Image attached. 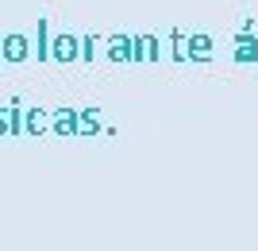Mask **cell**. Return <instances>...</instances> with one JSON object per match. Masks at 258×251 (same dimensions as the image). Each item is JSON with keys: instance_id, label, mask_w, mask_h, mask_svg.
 <instances>
[{"instance_id": "6da1fadb", "label": "cell", "mask_w": 258, "mask_h": 251, "mask_svg": "<svg viewBox=\"0 0 258 251\" xmlns=\"http://www.w3.org/2000/svg\"><path fill=\"white\" fill-rule=\"evenodd\" d=\"M231 51H235V62H239V66L258 62V35H254V27H250V23H243V27L235 31V39H231Z\"/></svg>"}, {"instance_id": "7a4b0ae2", "label": "cell", "mask_w": 258, "mask_h": 251, "mask_svg": "<svg viewBox=\"0 0 258 251\" xmlns=\"http://www.w3.org/2000/svg\"><path fill=\"white\" fill-rule=\"evenodd\" d=\"M81 58V35L58 31L50 39V62H77Z\"/></svg>"}, {"instance_id": "3957f363", "label": "cell", "mask_w": 258, "mask_h": 251, "mask_svg": "<svg viewBox=\"0 0 258 251\" xmlns=\"http://www.w3.org/2000/svg\"><path fill=\"white\" fill-rule=\"evenodd\" d=\"M104 51H108V62H131V55H135V39H131L127 31H112L104 39Z\"/></svg>"}, {"instance_id": "277c9868", "label": "cell", "mask_w": 258, "mask_h": 251, "mask_svg": "<svg viewBox=\"0 0 258 251\" xmlns=\"http://www.w3.org/2000/svg\"><path fill=\"white\" fill-rule=\"evenodd\" d=\"M31 58V39L23 31H8L4 35V62H27Z\"/></svg>"}, {"instance_id": "5b68a950", "label": "cell", "mask_w": 258, "mask_h": 251, "mask_svg": "<svg viewBox=\"0 0 258 251\" xmlns=\"http://www.w3.org/2000/svg\"><path fill=\"white\" fill-rule=\"evenodd\" d=\"M135 39V55H131V62H158L162 46H158V35H131Z\"/></svg>"}, {"instance_id": "8992f818", "label": "cell", "mask_w": 258, "mask_h": 251, "mask_svg": "<svg viewBox=\"0 0 258 251\" xmlns=\"http://www.w3.org/2000/svg\"><path fill=\"white\" fill-rule=\"evenodd\" d=\"M185 46H189V62H208L216 43H212V35H205V31H189Z\"/></svg>"}, {"instance_id": "52a82bcc", "label": "cell", "mask_w": 258, "mask_h": 251, "mask_svg": "<svg viewBox=\"0 0 258 251\" xmlns=\"http://www.w3.org/2000/svg\"><path fill=\"white\" fill-rule=\"evenodd\" d=\"M50 131H58V135H77V109L50 112Z\"/></svg>"}, {"instance_id": "ba28073f", "label": "cell", "mask_w": 258, "mask_h": 251, "mask_svg": "<svg viewBox=\"0 0 258 251\" xmlns=\"http://www.w3.org/2000/svg\"><path fill=\"white\" fill-rule=\"evenodd\" d=\"M50 23L46 20H35V58L39 62H50Z\"/></svg>"}, {"instance_id": "9c48e42d", "label": "cell", "mask_w": 258, "mask_h": 251, "mask_svg": "<svg viewBox=\"0 0 258 251\" xmlns=\"http://www.w3.org/2000/svg\"><path fill=\"white\" fill-rule=\"evenodd\" d=\"M23 131H27V135H43V131H50V112H46V109H27V116H23Z\"/></svg>"}, {"instance_id": "30bf717a", "label": "cell", "mask_w": 258, "mask_h": 251, "mask_svg": "<svg viewBox=\"0 0 258 251\" xmlns=\"http://www.w3.org/2000/svg\"><path fill=\"white\" fill-rule=\"evenodd\" d=\"M97 131H104L100 112L97 109H81V112H77V135H97Z\"/></svg>"}, {"instance_id": "8fae6325", "label": "cell", "mask_w": 258, "mask_h": 251, "mask_svg": "<svg viewBox=\"0 0 258 251\" xmlns=\"http://www.w3.org/2000/svg\"><path fill=\"white\" fill-rule=\"evenodd\" d=\"M23 101L20 97H12V105H8V135H23Z\"/></svg>"}, {"instance_id": "7c38bea8", "label": "cell", "mask_w": 258, "mask_h": 251, "mask_svg": "<svg viewBox=\"0 0 258 251\" xmlns=\"http://www.w3.org/2000/svg\"><path fill=\"white\" fill-rule=\"evenodd\" d=\"M170 55H173V62H189V46H185V31H170Z\"/></svg>"}, {"instance_id": "4fadbf2b", "label": "cell", "mask_w": 258, "mask_h": 251, "mask_svg": "<svg viewBox=\"0 0 258 251\" xmlns=\"http://www.w3.org/2000/svg\"><path fill=\"white\" fill-rule=\"evenodd\" d=\"M97 43H100V39H97V31H85V35H81V58H77V62H93V58H97Z\"/></svg>"}, {"instance_id": "5bb4252c", "label": "cell", "mask_w": 258, "mask_h": 251, "mask_svg": "<svg viewBox=\"0 0 258 251\" xmlns=\"http://www.w3.org/2000/svg\"><path fill=\"white\" fill-rule=\"evenodd\" d=\"M0 135H8V109H0Z\"/></svg>"}, {"instance_id": "9a60e30c", "label": "cell", "mask_w": 258, "mask_h": 251, "mask_svg": "<svg viewBox=\"0 0 258 251\" xmlns=\"http://www.w3.org/2000/svg\"><path fill=\"white\" fill-rule=\"evenodd\" d=\"M0 62H4V35H0Z\"/></svg>"}]
</instances>
